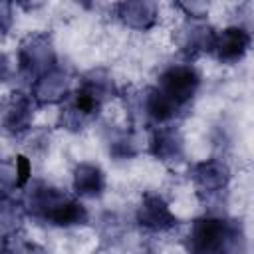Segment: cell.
<instances>
[{
	"label": "cell",
	"mask_w": 254,
	"mask_h": 254,
	"mask_svg": "<svg viewBox=\"0 0 254 254\" xmlns=\"http://www.w3.org/2000/svg\"><path fill=\"white\" fill-rule=\"evenodd\" d=\"M115 95L117 85L111 73L103 67L91 69L81 77L79 87L64 101L58 121L67 131H81L99 115L103 103Z\"/></svg>",
	"instance_id": "1"
},
{
	"label": "cell",
	"mask_w": 254,
	"mask_h": 254,
	"mask_svg": "<svg viewBox=\"0 0 254 254\" xmlns=\"http://www.w3.org/2000/svg\"><path fill=\"white\" fill-rule=\"evenodd\" d=\"M189 254H244L246 236L240 220L200 216L187 236Z\"/></svg>",
	"instance_id": "2"
},
{
	"label": "cell",
	"mask_w": 254,
	"mask_h": 254,
	"mask_svg": "<svg viewBox=\"0 0 254 254\" xmlns=\"http://www.w3.org/2000/svg\"><path fill=\"white\" fill-rule=\"evenodd\" d=\"M24 210L30 216L50 222L54 226L67 228L87 222V210L79 200L46 183H36L32 187Z\"/></svg>",
	"instance_id": "3"
},
{
	"label": "cell",
	"mask_w": 254,
	"mask_h": 254,
	"mask_svg": "<svg viewBox=\"0 0 254 254\" xmlns=\"http://www.w3.org/2000/svg\"><path fill=\"white\" fill-rule=\"evenodd\" d=\"M54 42L46 32H34L20 42L18 48V71L22 77L36 81L42 73L56 67Z\"/></svg>",
	"instance_id": "4"
},
{
	"label": "cell",
	"mask_w": 254,
	"mask_h": 254,
	"mask_svg": "<svg viewBox=\"0 0 254 254\" xmlns=\"http://www.w3.org/2000/svg\"><path fill=\"white\" fill-rule=\"evenodd\" d=\"M200 87V73L194 65H171L159 75L157 89L181 111Z\"/></svg>",
	"instance_id": "5"
},
{
	"label": "cell",
	"mask_w": 254,
	"mask_h": 254,
	"mask_svg": "<svg viewBox=\"0 0 254 254\" xmlns=\"http://www.w3.org/2000/svg\"><path fill=\"white\" fill-rule=\"evenodd\" d=\"M34 101L24 91H12L0 101V127L8 135H22L32 127Z\"/></svg>",
	"instance_id": "6"
},
{
	"label": "cell",
	"mask_w": 254,
	"mask_h": 254,
	"mask_svg": "<svg viewBox=\"0 0 254 254\" xmlns=\"http://www.w3.org/2000/svg\"><path fill=\"white\" fill-rule=\"evenodd\" d=\"M69 83H71V77L67 69L56 65L50 71L42 73L36 81H32V101L38 107L64 103L69 95Z\"/></svg>",
	"instance_id": "7"
},
{
	"label": "cell",
	"mask_w": 254,
	"mask_h": 254,
	"mask_svg": "<svg viewBox=\"0 0 254 254\" xmlns=\"http://www.w3.org/2000/svg\"><path fill=\"white\" fill-rule=\"evenodd\" d=\"M137 224L149 232H167L179 224V218L169 208L161 194H145L137 208Z\"/></svg>",
	"instance_id": "8"
},
{
	"label": "cell",
	"mask_w": 254,
	"mask_h": 254,
	"mask_svg": "<svg viewBox=\"0 0 254 254\" xmlns=\"http://www.w3.org/2000/svg\"><path fill=\"white\" fill-rule=\"evenodd\" d=\"M252 38L250 32L242 26H228L222 32L214 34V42L210 48V54L224 64H234L246 56L250 50Z\"/></svg>",
	"instance_id": "9"
},
{
	"label": "cell",
	"mask_w": 254,
	"mask_h": 254,
	"mask_svg": "<svg viewBox=\"0 0 254 254\" xmlns=\"http://www.w3.org/2000/svg\"><path fill=\"white\" fill-rule=\"evenodd\" d=\"M190 179H192L198 194L214 196V194H220L222 190H226V187L230 183V169L226 163H222L218 159H206V161L192 165Z\"/></svg>",
	"instance_id": "10"
},
{
	"label": "cell",
	"mask_w": 254,
	"mask_h": 254,
	"mask_svg": "<svg viewBox=\"0 0 254 254\" xmlns=\"http://www.w3.org/2000/svg\"><path fill=\"white\" fill-rule=\"evenodd\" d=\"M115 14L117 18L133 30H149L157 24L159 20V8L155 2L149 0H127L115 4Z\"/></svg>",
	"instance_id": "11"
},
{
	"label": "cell",
	"mask_w": 254,
	"mask_h": 254,
	"mask_svg": "<svg viewBox=\"0 0 254 254\" xmlns=\"http://www.w3.org/2000/svg\"><path fill=\"white\" fill-rule=\"evenodd\" d=\"M149 151L161 163H177L183 159V135L175 127H157L149 141Z\"/></svg>",
	"instance_id": "12"
},
{
	"label": "cell",
	"mask_w": 254,
	"mask_h": 254,
	"mask_svg": "<svg viewBox=\"0 0 254 254\" xmlns=\"http://www.w3.org/2000/svg\"><path fill=\"white\" fill-rule=\"evenodd\" d=\"M105 190V175L93 163H77L73 169V192L77 196L95 198Z\"/></svg>",
	"instance_id": "13"
},
{
	"label": "cell",
	"mask_w": 254,
	"mask_h": 254,
	"mask_svg": "<svg viewBox=\"0 0 254 254\" xmlns=\"http://www.w3.org/2000/svg\"><path fill=\"white\" fill-rule=\"evenodd\" d=\"M214 30L206 24H190L183 30L181 36V50L187 58H196L200 54H210L214 42Z\"/></svg>",
	"instance_id": "14"
},
{
	"label": "cell",
	"mask_w": 254,
	"mask_h": 254,
	"mask_svg": "<svg viewBox=\"0 0 254 254\" xmlns=\"http://www.w3.org/2000/svg\"><path fill=\"white\" fill-rule=\"evenodd\" d=\"M141 109L157 125H163V123L175 119V115L179 113V109L157 87H149L145 91V95L141 97Z\"/></svg>",
	"instance_id": "15"
},
{
	"label": "cell",
	"mask_w": 254,
	"mask_h": 254,
	"mask_svg": "<svg viewBox=\"0 0 254 254\" xmlns=\"http://www.w3.org/2000/svg\"><path fill=\"white\" fill-rule=\"evenodd\" d=\"M109 153L115 159H131L139 153V137L133 131H117L109 139Z\"/></svg>",
	"instance_id": "16"
},
{
	"label": "cell",
	"mask_w": 254,
	"mask_h": 254,
	"mask_svg": "<svg viewBox=\"0 0 254 254\" xmlns=\"http://www.w3.org/2000/svg\"><path fill=\"white\" fill-rule=\"evenodd\" d=\"M24 212L26 210L22 204H18L10 198H0V236L14 234L22 222Z\"/></svg>",
	"instance_id": "17"
},
{
	"label": "cell",
	"mask_w": 254,
	"mask_h": 254,
	"mask_svg": "<svg viewBox=\"0 0 254 254\" xmlns=\"http://www.w3.org/2000/svg\"><path fill=\"white\" fill-rule=\"evenodd\" d=\"M0 242L6 250V254H48V250L44 246H40L38 242L26 240L22 236L8 234V236H0Z\"/></svg>",
	"instance_id": "18"
},
{
	"label": "cell",
	"mask_w": 254,
	"mask_h": 254,
	"mask_svg": "<svg viewBox=\"0 0 254 254\" xmlns=\"http://www.w3.org/2000/svg\"><path fill=\"white\" fill-rule=\"evenodd\" d=\"M18 189L16 165L8 161H0V198H8V194Z\"/></svg>",
	"instance_id": "19"
},
{
	"label": "cell",
	"mask_w": 254,
	"mask_h": 254,
	"mask_svg": "<svg viewBox=\"0 0 254 254\" xmlns=\"http://www.w3.org/2000/svg\"><path fill=\"white\" fill-rule=\"evenodd\" d=\"M12 24H14L12 4L0 0V40H4L8 36V32L12 30Z\"/></svg>",
	"instance_id": "20"
},
{
	"label": "cell",
	"mask_w": 254,
	"mask_h": 254,
	"mask_svg": "<svg viewBox=\"0 0 254 254\" xmlns=\"http://www.w3.org/2000/svg\"><path fill=\"white\" fill-rule=\"evenodd\" d=\"M14 165H16V179H18V187H24V185L28 183L30 175H32L30 159H28V157H24V155H18V157H16V161H14Z\"/></svg>",
	"instance_id": "21"
},
{
	"label": "cell",
	"mask_w": 254,
	"mask_h": 254,
	"mask_svg": "<svg viewBox=\"0 0 254 254\" xmlns=\"http://www.w3.org/2000/svg\"><path fill=\"white\" fill-rule=\"evenodd\" d=\"M177 6L181 10H185V14L192 20H200L208 12V4H204V2H179Z\"/></svg>",
	"instance_id": "22"
},
{
	"label": "cell",
	"mask_w": 254,
	"mask_h": 254,
	"mask_svg": "<svg viewBox=\"0 0 254 254\" xmlns=\"http://www.w3.org/2000/svg\"><path fill=\"white\" fill-rule=\"evenodd\" d=\"M10 77V60L6 54L0 52V81H6Z\"/></svg>",
	"instance_id": "23"
},
{
	"label": "cell",
	"mask_w": 254,
	"mask_h": 254,
	"mask_svg": "<svg viewBox=\"0 0 254 254\" xmlns=\"http://www.w3.org/2000/svg\"><path fill=\"white\" fill-rule=\"evenodd\" d=\"M0 254H6V250H4V246H2V242H0Z\"/></svg>",
	"instance_id": "24"
}]
</instances>
